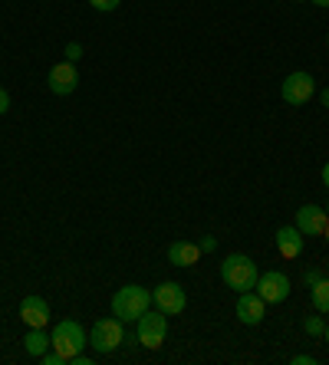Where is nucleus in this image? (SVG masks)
Returning a JSON list of instances; mask_svg holds the SVG:
<instances>
[{
    "label": "nucleus",
    "mask_w": 329,
    "mask_h": 365,
    "mask_svg": "<svg viewBox=\"0 0 329 365\" xmlns=\"http://www.w3.org/2000/svg\"><path fill=\"white\" fill-rule=\"evenodd\" d=\"M152 306V289L138 287V283H128V287L116 289L112 297V316L122 319V323H138V316Z\"/></svg>",
    "instance_id": "f257e3e1"
},
{
    "label": "nucleus",
    "mask_w": 329,
    "mask_h": 365,
    "mask_svg": "<svg viewBox=\"0 0 329 365\" xmlns=\"http://www.w3.org/2000/svg\"><path fill=\"white\" fill-rule=\"evenodd\" d=\"M257 277H260L257 264L244 254H231V257H224V264H221V280H224V287L237 289V293H247V289L257 287Z\"/></svg>",
    "instance_id": "f03ea898"
},
{
    "label": "nucleus",
    "mask_w": 329,
    "mask_h": 365,
    "mask_svg": "<svg viewBox=\"0 0 329 365\" xmlns=\"http://www.w3.org/2000/svg\"><path fill=\"white\" fill-rule=\"evenodd\" d=\"M50 346L56 349L59 356L66 359H73V356H79L86 349V332H83V326L76 323V319H63V323L53 329V336H50Z\"/></svg>",
    "instance_id": "7ed1b4c3"
},
{
    "label": "nucleus",
    "mask_w": 329,
    "mask_h": 365,
    "mask_svg": "<svg viewBox=\"0 0 329 365\" xmlns=\"http://www.w3.org/2000/svg\"><path fill=\"white\" fill-rule=\"evenodd\" d=\"M122 339H126V329H122V319H116V316L99 319V323L93 326V332H89V346H93L99 356H112V352L122 346Z\"/></svg>",
    "instance_id": "20e7f679"
},
{
    "label": "nucleus",
    "mask_w": 329,
    "mask_h": 365,
    "mask_svg": "<svg viewBox=\"0 0 329 365\" xmlns=\"http://www.w3.org/2000/svg\"><path fill=\"white\" fill-rule=\"evenodd\" d=\"M152 303L158 306L165 316H178V313H185V306H188V297H185V287L175 280H165L158 283V287L152 289Z\"/></svg>",
    "instance_id": "39448f33"
},
{
    "label": "nucleus",
    "mask_w": 329,
    "mask_h": 365,
    "mask_svg": "<svg viewBox=\"0 0 329 365\" xmlns=\"http://www.w3.org/2000/svg\"><path fill=\"white\" fill-rule=\"evenodd\" d=\"M165 336H168V316L161 313H148L145 309L142 316H138V342H142L145 349H158L161 342H165Z\"/></svg>",
    "instance_id": "423d86ee"
},
{
    "label": "nucleus",
    "mask_w": 329,
    "mask_h": 365,
    "mask_svg": "<svg viewBox=\"0 0 329 365\" xmlns=\"http://www.w3.org/2000/svg\"><path fill=\"white\" fill-rule=\"evenodd\" d=\"M313 93H316V83H313L310 73H290L280 86V96H283L287 106H303V102L313 99Z\"/></svg>",
    "instance_id": "0eeeda50"
},
{
    "label": "nucleus",
    "mask_w": 329,
    "mask_h": 365,
    "mask_svg": "<svg viewBox=\"0 0 329 365\" xmlns=\"http://www.w3.org/2000/svg\"><path fill=\"white\" fill-rule=\"evenodd\" d=\"M257 293H260L263 303H283L290 297V277L280 270H267L257 277Z\"/></svg>",
    "instance_id": "6e6552de"
},
{
    "label": "nucleus",
    "mask_w": 329,
    "mask_h": 365,
    "mask_svg": "<svg viewBox=\"0 0 329 365\" xmlns=\"http://www.w3.org/2000/svg\"><path fill=\"white\" fill-rule=\"evenodd\" d=\"M326 227H329V214L320 204H303V207L296 211V230H300V234L316 237V234H323Z\"/></svg>",
    "instance_id": "1a4fd4ad"
},
{
    "label": "nucleus",
    "mask_w": 329,
    "mask_h": 365,
    "mask_svg": "<svg viewBox=\"0 0 329 365\" xmlns=\"http://www.w3.org/2000/svg\"><path fill=\"white\" fill-rule=\"evenodd\" d=\"M46 83H50V93H56V96H69V93H76L79 73H76V66H73V63H56V66L50 69Z\"/></svg>",
    "instance_id": "9d476101"
},
{
    "label": "nucleus",
    "mask_w": 329,
    "mask_h": 365,
    "mask_svg": "<svg viewBox=\"0 0 329 365\" xmlns=\"http://www.w3.org/2000/svg\"><path fill=\"white\" fill-rule=\"evenodd\" d=\"M263 316H267V303L260 299V293H250V289H247V293L237 297V319L244 326H257Z\"/></svg>",
    "instance_id": "9b49d317"
},
{
    "label": "nucleus",
    "mask_w": 329,
    "mask_h": 365,
    "mask_svg": "<svg viewBox=\"0 0 329 365\" xmlns=\"http://www.w3.org/2000/svg\"><path fill=\"white\" fill-rule=\"evenodd\" d=\"M20 319H24L30 329H43V326L50 323V303L43 297H24V303H20Z\"/></svg>",
    "instance_id": "f8f14e48"
},
{
    "label": "nucleus",
    "mask_w": 329,
    "mask_h": 365,
    "mask_svg": "<svg viewBox=\"0 0 329 365\" xmlns=\"http://www.w3.org/2000/svg\"><path fill=\"white\" fill-rule=\"evenodd\" d=\"M273 244H277V250L287 260H293V257L303 254V237H300V230L296 227H280L277 234H273Z\"/></svg>",
    "instance_id": "ddd939ff"
},
{
    "label": "nucleus",
    "mask_w": 329,
    "mask_h": 365,
    "mask_svg": "<svg viewBox=\"0 0 329 365\" xmlns=\"http://www.w3.org/2000/svg\"><path fill=\"white\" fill-rule=\"evenodd\" d=\"M198 257H201V247L191 244V240H175V244L168 247L171 267H191V264H198Z\"/></svg>",
    "instance_id": "4468645a"
},
{
    "label": "nucleus",
    "mask_w": 329,
    "mask_h": 365,
    "mask_svg": "<svg viewBox=\"0 0 329 365\" xmlns=\"http://www.w3.org/2000/svg\"><path fill=\"white\" fill-rule=\"evenodd\" d=\"M46 346H50V336H46L43 329H30V332L24 336V349H26V352H30L34 359H40L43 352H46Z\"/></svg>",
    "instance_id": "2eb2a0df"
},
{
    "label": "nucleus",
    "mask_w": 329,
    "mask_h": 365,
    "mask_svg": "<svg viewBox=\"0 0 329 365\" xmlns=\"http://www.w3.org/2000/svg\"><path fill=\"white\" fill-rule=\"evenodd\" d=\"M310 299L316 313H329V280H316L310 287Z\"/></svg>",
    "instance_id": "dca6fc26"
},
{
    "label": "nucleus",
    "mask_w": 329,
    "mask_h": 365,
    "mask_svg": "<svg viewBox=\"0 0 329 365\" xmlns=\"http://www.w3.org/2000/svg\"><path fill=\"white\" fill-rule=\"evenodd\" d=\"M303 329H306V336H323V332H326V326H323V313L320 316H306Z\"/></svg>",
    "instance_id": "f3484780"
},
{
    "label": "nucleus",
    "mask_w": 329,
    "mask_h": 365,
    "mask_svg": "<svg viewBox=\"0 0 329 365\" xmlns=\"http://www.w3.org/2000/svg\"><path fill=\"white\" fill-rule=\"evenodd\" d=\"M89 4H93V10H99V14H112L122 0H89Z\"/></svg>",
    "instance_id": "a211bd4d"
},
{
    "label": "nucleus",
    "mask_w": 329,
    "mask_h": 365,
    "mask_svg": "<svg viewBox=\"0 0 329 365\" xmlns=\"http://www.w3.org/2000/svg\"><path fill=\"white\" fill-rule=\"evenodd\" d=\"M40 362H43V365H66V359H63V356L56 352V349H53V352H43Z\"/></svg>",
    "instance_id": "6ab92c4d"
},
{
    "label": "nucleus",
    "mask_w": 329,
    "mask_h": 365,
    "mask_svg": "<svg viewBox=\"0 0 329 365\" xmlns=\"http://www.w3.org/2000/svg\"><path fill=\"white\" fill-rule=\"evenodd\" d=\"M79 56H83V46H79V43H69L66 46V63H76Z\"/></svg>",
    "instance_id": "aec40b11"
},
{
    "label": "nucleus",
    "mask_w": 329,
    "mask_h": 365,
    "mask_svg": "<svg viewBox=\"0 0 329 365\" xmlns=\"http://www.w3.org/2000/svg\"><path fill=\"white\" fill-rule=\"evenodd\" d=\"M316 280H323V273H320V270H306V273H303V283H306V287H313Z\"/></svg>",
    "instance_id": "412c9836"
},
{
    "label": "nucleus",
    "mask_w": 329,
    "mask_h": 365,
    "mask_svg": "<svg viewBox=\"0 0 329 365\" xmlns=\"http://www.w3.org/2000/svg\"><path fill=\"white\" fill-rule=\"evenodd\" d=\"M198 247H201V254H211L214 247H218V240H214V237H204V240H201V244H198Z\"/></svg>",
    "instance_id": "4be33fe9"
},
{
    "label": "nucleus",
    "mask_w": 329,
    "mask_h": 365,
    "mask_svg": "<svg viewBox=\"0 0 329 365\" xmlns=\"http://www.w3.org/2000/svg\"><path fill=\"white\" fill-rule=\"evenodd\" d=\"M293 365H316V359L306 356V352H300V356H293Z\"/></svg>",
    "instance_id": "5701e85b"
},
{
    "label": "nucleus",
    "mask_w": 329,
    "mask_h": 365,
    "mask_svg": "<svg viewBox=\"0 0 329 365\" xmlns=\"http://www.w3.org/2000/svg\"><path fill=\"white\" fill-rule=\"evenodd\" d=\"M10 109V96H7V89H0V115Z\"/></svg>",
    "instance_id": "b1692460"
},
{
    "label": "nucleus",
    "mask_w": 329,
    "mask_h": 365,
    "mask_svg": "<svg viewBox=\"0 0 329 365\" xmlns=\"http://www.w3.org/2000/svg\"><path fill=\"white\" fill-rule=\"evenodd\" d=\"M122 342H128V346H138V332H126V339Z\"/></svg>",
    "instance_id": "393cba45"
},
{
    "label": "nucleus",
    "mask_w": 329,
    "mask_h": 365,
    "mask_svg": "<svg viewBox=\"0 0 329 365\" xmlns=\"http://www.w3.org/2000/svg\"><path fill=\"white\" fill-rule=\"evenodd\" d=\"M323 185H326V187H329V162H326V165H323Z\"/></svg>",
    "instance_id": "a878e982"
},
{
    "label": "nucleus",
    "mask_w": 329,
    "mask_h": 365,
    "mask_svg": "<svg viewBox=\"0 0 329 365\" xmlns=\"http://www.w3.org/2000/svg\"><path fill=\"white\" fill-rule=\"evenodd\" d=\"M320 102H323V106H326V109H329V89H323V96H320Z\"/></svg>",
    "instance_id": "bb28decb"
},
{
    "label": "nucleus",
    "mask_w": 329,
    "mask_h": 365,
    "mask_svg": "<svg viewBox=\"0 0 329 365\" xmlns=\"http://www.w3.org/2000/svg\"><path fill=\"white\" fill-rule=\"evenodd\" d=\"M310 4H316V7H323V10L329 7V0H310Z\"/></svg>",
    "instance_id": "cd10ccee"
},
{
    "label": "nucleus",
    "mask_w": 329,
    "mask_h": 365,
    "mask_svg": "<svg viewBox=\"0 0 329 365\" xmlns=\"http://www.w3.org/2000/svg\"><path fill=\"white\" fill-rule=\"evenodd\" d=\"M323 234H326V240H329V227H326V230H323Z\"/></svg>",
    "instance_id": "c85d7f7f"
},
{
    "label": "nucleus",
    "mask_w": 329,
    "mask_h": 365,
    "mask_svg": "<svg viewBox=\"0 0 329 365\" xmlns=\"http://www.w3.org/2000/svg\"><path fill=\"white\" fill-rule=\"evenodd\" d=\"M326 342H329V326H326Z\"/></svg>",
    "instance_id": "c756f323"
},
{
    "label": "nucleus",
    "mask_w": 329,
    "mask_h": 365,
    "mask_svg": "<svg viewBox=\"0 0 329 365\" xmlns=\"http://www.w3.org/2000/svg\"><path fill=\"white\" fill-rule=\"evenodd\" d=\"M326 214H329V204H326Z\"/></svg>",
    "instance_id": "7c9ffc66"
},
{
    "label": "nucleus",
    "mask_w": 329,
    "mask_h": 365,
    "mask_svg": "<svg viewBox=\"0 0 329 365\" xmlns=\"http://www.w3.org/2000/svg\"><path fill=\"white\" fill-rule=\"evenodd\" d=\"M326 46H329V36H326Z\"/></svg>",
    "instance_id": "2f4dec72"
}]
</instances>
